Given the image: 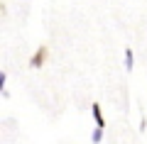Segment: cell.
Segmentation results:
<instances>
[{"label": "cell", "instance_id": "cell-1", "mask_svg": "<svg viewBox=\"0 0 147 144\" xmlns=\"http://www.w3.org/2000/svg\"><path fill=\"white\" fill-rule=\"evenodd\" d=\"M44 61H47V46H42V49H37V52L32 54V59H30V68H39Z\"/></svg>", "mask_w": 147, "mask_h": 144}, {"label": "cell", "instance_id": "cell-2", "mask_svg": "<svg viewBox=\"0 0 147 144\" xmlns=\"http://www.w3.org/2000/svg\"><path fill=\"white\" fill-rule=\"evenodd\" d=\"M91 115H93V120H96V125H98L100 129L105 127V120H103V113H100V108H98V103H93L91 105Z\"/></svg>", "mask_w": 147, "mask_h": 144}, {"label": "cell", "instance_id": "cell-3", "mask_svg": "<svg viewBox=\"0 0 147 144\" xmlns=\"http://www.w3.org/2000/svg\"><path fill=\"white\" fill-rule=\"evenodd\" d=\"M100 139H103V129H100V127H96V129H93V134H91V142H93V144H98Z\"/></svg>", "mask_w": 147, "mask_h": 144}, {"label": "cell", "instance_id": "cell-4", "mask_svg": "<svg viewBox=\"0 0 147 144\" xmlns=\"http://www.w3.org/2000/svg\"><path fill=\"white\" fill-rule=\"evenodd\" d=\"M125 68L132 71V52H130V49H125Z\"/></svg>", "mask_w": 147, "mask_h": 144}]
</instances>
